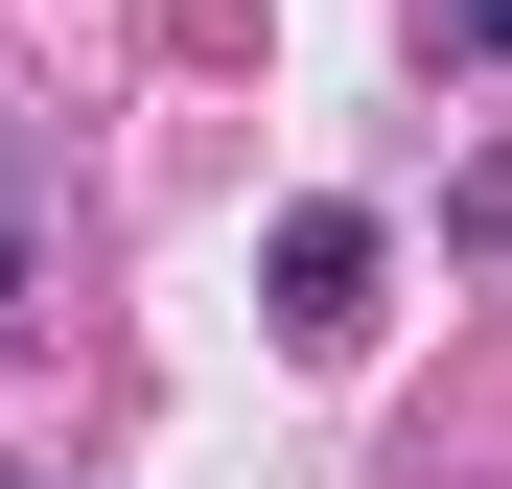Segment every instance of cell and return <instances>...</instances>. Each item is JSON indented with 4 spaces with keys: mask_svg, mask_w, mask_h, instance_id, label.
Instances as JSON below:
<instances>
[{
    "mask_svg": "<svg viewBox=\"0 0 512 489\" xmlns=\"http://www.w3.org/2000/svg\"><path fill=\"white\" fill-rule=\"evenodd\" d=\"M373 280H396V233H373V210H280V257H256V303H280V350H303V373H350V350H373Z\"/></svg>",
    "mask_w": 512,
    "mask_h": 489,
    "instance_id": "obj_1",
    "label": "cell"
},
{
    "mask_svg": "<svg viewBox=\"0 0 512 489\" xmlns=\"http://www.w3.org/2000/svg\"><path fill=\"white\" fill-rule=\"evenodd\" d=\"M443 47H489V70H512V0H443Z\"/></svg>",
    "mask_w": 512,
    "mask_h": 489,
    "instance_id": "obj_2",
    "label": "cell"
},
{
    "mask_svg": "<svg viewBox=\"0 0 512 489\" xmlns=\"http://www.w3.org/2000/svg\"><path fill=\"white\" fill-rule=\"evenodd\" d=\"M0 326H24V187H0Z\"/></svg>",
    "mask_w": 512,
    "mask_h": 489,
    "instance_id": "obj_3",
    "label": "cell"
},
{
    "mask_svg": "<svg viewBox=\"0 0 512 489\" xmlns=\"http://www.w3.org/2000/svg\"><path fill=\"white\" fill-rule=\"evenodd\" d=\"M0 489H47V466H0Z\"/></svg>",
    "mask_w": 512,
    "mask_h": 489,
    "instance_id": "obj_4",
    "label": "cell"
}]
</instances>
